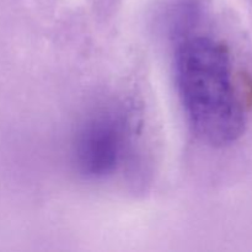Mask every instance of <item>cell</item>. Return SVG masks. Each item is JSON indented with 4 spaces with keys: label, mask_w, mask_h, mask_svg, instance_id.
I'll use <instances>...</instances> for the list:
<instances>
[{
    "label": "cell",
    "mask_w": 252,
    "mask_h": 252,
    "mask_svg": "<svg viewBox=\"0 0 252 252\" xmlns=\"http://www.w3.org/2000/svg\"><path fill=\"white\" fill-rule=\"evenodd\" d=\"M202 17V0H171L165 14V21L172 41L199 30Z\"/></svg>",
    "instance_id": "obj_3"
},
{
    "label": "cell",
    "mask_w": 252,
    "mask_h": 252,
    "mask_svg": "<svg viewBox=\"0 0 252 252\" xmlns=\"http://www.w3.org/2000/svg\"><path fill=\"white\" fill-rule=\"evenodd\" d=\"M174 44L175 83L191 129L211 147L235 143L246 120L226 47L199 30Z\"/></svg>",
    "instance_id": "obj_1"
},
{
    "label": "cell",
    "mask_w": 252,
    "mask_h": 252,
    "mask_svg": "<svg viewBox=\"0 0 252 252\" xmlns=\"http://www.w3.org/2000/svg\"><path fill=\"white\" fill-rule=\"evenodd\" d=\"M129 137V125L118 108H102L83 121L73 140L74 166L88 180H102L120 167Z\"/></svg>",
    "instance_id": "obj_2"
}]
</instances>
